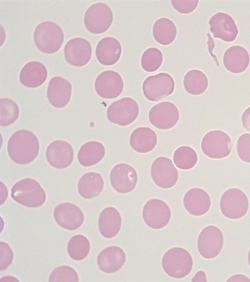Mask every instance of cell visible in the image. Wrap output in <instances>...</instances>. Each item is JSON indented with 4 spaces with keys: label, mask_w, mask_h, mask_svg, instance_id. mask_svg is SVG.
Here are the masks:
<instances>
[{
    "label": "cell",
    "mask_w": 250,
    "mask_h": 282,
    "mask_svg": "<svg viewBox=\"0 0 250 282\" xmlns=\"http://www.w3.org/2000/svg\"><path fill=\"white\" fill-rule=\"evenodd\" d=\"M39 142L30 131L21 130L15 132L7 143L11 159L17 164H27L34 161L39 152Z\"/></svg>",
    "instance_id": "1"
},
{
    "label": "cell",
    "mask_w": 250,
    "mask_h": 282,
    "mask_svg": "<svg viewBox=\"0 0 250 282\" xmlns=\"http://www.w3.org/2000/svg\"><path fill=\"white\" fill-rule=\"evenodd\" d=\"M11 196L17 203L28 208H38L45 201L46 194L39 183L31 178L17 182L12 188Z\"/></svg>",
    "instance_id": "2"
},
{
    "label": "cell",
    "mask_w": 250,
    "mask_h": 282,
    "mask_svg": "<svg viewBox=\"0 0 250 282\" xmlns=\"http://www.w3.org/2000/svg\"><path fill=\"white\" fill-rule=\"evenodd\" d=\"M34 39L39 50L47 53H53L61 47L64 34L58 24L47 21L37 25L34 31Z\"/></svg>",
    "instance_id": "3"
},
{
    "label": "cell",
    "mask_w": 250,
    "mask_h": 282,
    "mask_svg": "<svg viewBox=\"0 0 250 282\" xmlns=\"http://www.w3.org/2000/svg\"><path fill=\"white\" fill-rule=\"evenodd\" d=\"M162 265L165 273L176 279L186 277L191 271L193 260L189 252L181 247H174L164 255Z\"/></svg>",
    "instance_id": "4"
},
{
    "label": "cell",
    "mask_w": 250,
    "mask_h": 282,
    "mask_svg": "<svg viewBox=\"0 0 250 282\" xmlns=\"http://www.w3.org/2000/svg\"><path fill=\"white\" fill-rule=\"evenodd\" d=\"M203 153L208 158L219 159L229 156L232 149V143L229 136L221 130L208 132L201 142Z\"/></svg>",
    "instance_id": "5"
},
{
    "label": "cell",
    "mask_w": 250,
    "mask_h": 282,
    "mask_svg": "<svg viewBox=\"0 0 250 282\" xmlns=\"http://www.w3.org/2000/svg\"><path fill=\"white\" fill-rule=\"evenodd\" d=\"M220 206L225 216L231 219H238L247 212L249 200L242 190L237 188H231L222 194Z\"/></svg>",
    "instance_id": "6"
},
{
    "label": "cell",
    "mask_w": 250,
    "mask_h": 282,
    "mask_svg": "<svg viewBox=\"0 0 250 282\" xmlns=\"http://www.w3.org/2000/svg\"><path fill=\"white\" fill-rule=\"evenodd\" d=\"M113 19V13L106 4L97 2L86 10L84 23L89 31L94 34L105 32L111 26Z\"/></svg>",
    "instance_id": "7"
},
{
    "label": "cell",
    "mask_w": 250,
    "mask_h": 282,
    "mask_svg": "<svg viewBox=\"0 0 250 282\" xmlns=\"http://www.w3.org/2000/svg\"><path fill=\"white\" fill-rule=\"evenodd\" d=\"M139 113L137 103L132 98L125 97L112 102L107 110V118L111 123L127 126L137 118Z\"/></svg>",
    "instance_id": "8"
},
{
    "label": "cell",
    "mask_w": 250,
    "mask_h": 282,
    "mask_svg": "<svg viewBox=\"0 0 250 282\" xmlns=\"http://www.w3.org/2000/svg\"><path fill=\"white\" fill-rule=\"evenodd\" d=\"M174 81L168 73L160 72L148 76L142 89L145 96L151 101H158L170 95L174 90Z\"/></svg>",
    "instance_id": "9"
},
{
    "label": "cell",
    "mask_w": 250,
    "mask_h": 282,
    "mask_svg": "<svg viewBox=\"0 0 250 282\" xmlns=\"http://www.w3.org/2000/svg\"><path fill=\"white\" fill-rule=\"evenodd\" d=\"M223 242V234L218 227L214 225L207 226L199 235L197 240L198 251L203 258H213L220 253Z\"/></svg>",
    "instance_id": "10"
},
{
    "label": "cell",
    "mask_w": 250,
    "mask_h": 282,
    "mask_svg": "<svg viewBox=\"0 0 250 282\" xmlns=\"http://www.w3.org/2000/svg\"><path fill=\"white\" fill-rule=\"evenodd\" d=\"M150 122L154 127L167 130L174 127L179 119L176 106L168 101L160 102L153 106L148 113Z\"/></svg>",
    "instance_id": "11"
},
{
    "label": "cell",
    "mask_w": 250,
    "mask_h": 282,
    "mask_svg": "<svg viewBox=\"0 0 250 282\" xmlns=\"http://www.w3.org/2000/svg\"><path fill=\"white\" fill-rule=\"evenodd\" d=\"M150 172L155 184L164 189L174 186L178 179V171L172 161L165 157H159L153 161Z\"/></svg>",
    "instance_id": "12"
},
{
    "label": "cell",
    "mask_w": 250,
    "mask_h": 282,
    "mask_svg": "<svg viewBox=\"0 0 250 282\" xmlns=\"http://www.w3.org/2000/svg\"><path fill=\"white\" fill-rule=\"evenodd\" d=\"M143 217L148 227L154 229H160L168 223L171 212L169 207L164 201L152 199L144 205Z\"/></svg>",
    "instance_id": "13"
},
{
    "label": "cell",
    "mask_w": 250,
    "mask_h": 282,
    "mask_svg": "<svg viewBox=\"0 0 250 282\" xmlns=\"http://www.w3.org/2000/svg\"><path fill=\"white\" fill-rule=\"evenodd\" d=\"M123 88L124 82L121 76L114 70H105L95 80V91L103 98L113 99L118 97Z\"/></svg>",
    "instance_id": "14"
},
{
    "label": "cell",
    "mask_w": 250,
    "mask_h": 282,
    "mask_svg": "<svg viewBox=\"0 0 250 282\" xmlns=\"http://www.w3.org/2000/svg\"><path fill=\"white\" fill-rule=\"evenodd\" d=\"M137 180V174L135 169L125 163L114 166L110 174V181L112 188L120 193H126L133 190Z\"/></svg>",
    "instance_id": "15"
},
{
    "label": "cell",
    "mask_w": 250,
    "mask_h": 282,
    "mask_svg": "<svg viewBox=\"0 0 250 282\" xmlns=\"http://www.w3.org/2000/svg\"><path fill=\"white\" fill-rule=\"evenodd\" d=\"M208 24L213 38L231 42L234 41L238 34V29L233 19L229 14L219 12L209 19Z\"/></svg>",
    "instance_id": "16"
},
{
    "label": "cell",
    "mask_w": 250,
    "mask_h": 282,
    "mask_svg": "<svg viewBox=\"0 0 250 282\" xmlns=\"http://www.w3.org/2000/svg\"><path fill=\"white\" fill-rule=\"evenodd\" d=\"M63 51L67 62L77 67L86 65L89 61L92 54L90 43L81 37L72 38L68 41Z\"/></svg>",
    "instance_id": "17"
},
{
    "label": "cell",
    "mask_w": 250,
    "mask_h": 282,
    "mask_svg": "<svg viewBox=\"0 0 250 282\" xmlns=\"http://www.w3.org/2000/svg\"><path fill=\"white\" fill-rule=\"evenodd\" d=\"M53 216L57 223L63 229L73 231L79 228L84 220L82 211L70 203H61L54 210Z\"/></svg>",
    "instance_id": "18"
},
{
    "label": "cell",
    "mask_w": 250,
    "mask_h": 282,
    "mask_svg": "<svg viewBox=\"0 0 250 282\" xmlns=\"http://www.w3.org/2000/svg\"><path fill=\"white\" fill-rule=\"evenodd\" d=\"M73 149L68 142L57 140L47 147L45 156L48 163L53 167L62 169L69 166L73 160Z\"/></svg>",
    "instance_id": "19"
},
{
    "label": "cell",
    "mask_w": 250,
    "mask_h": 282,
    "mask_svg": "<svg viewBox=\"0 0 250 282\" xmlns=\"http://www.w3.org/2000/svg\"><path fill=\"white\" fill-rule=\"evenodd\" d=\"M71 90V85L67 80L61 76H54L48 83L47 89L48 99L55 107H64L70 101Z\"/></svg>",
    "instance_id": "20"
},
{
    "label": "cell",
    "mask_w": 250,
    "mask_h": 282,
    "mask_svg": "<svg viewBox=\"0 0 250 282\" xmlns=\"http://www.w3.org/2000/svg\"><path fill=\"white\" fill-rule=\"evenodd\" d=\"M183 204L186 210L190 214L200 216L208 212L211 201L206 191L200 188H194L190 189L185 194Z\"/></svg>",
    "instance_id": "21"
},
{
    "label": "cell",
    "mask_w": 250,
    "mask_h": 282,
    "mask_svg": "<svg viewBox=\"0 0 250 282\" xmlns=\"http://www.w3.org/2000/svg\"><path fill=\"white\" fill-rule=\"evenodd\" d=\"M123 250L117 246H111L103 250L97 257L100 269L106 273H114L120 269L125 261Z\"/></svg>",
    "instance_id": "22"
},
{
    "label": "cell",
    "mask_w": 250,
    "mask_h": 282,
    "mask_svg": "<svg viewBox=\"0 0 250 282\" xmlns=\"http://www.w3.org/2000/svg\"><path fill=\"white\" fill-rule=\"evenodd\" d=\"M250 55L244 47L234 45L228 48L225 52L223 62L225 68L233 73L244 72L248 67Z\"/></svg>",
    "instance_id": "23"
},
{
    "label": "cell",
    "mask_w": 250,
    "mask_h": 282,
    "mask_svg": "<svg viewBox=\"0 0 250 282\" xmlns=\"http://www.w3.org/2000/svg\"><path fill=\"white\" fill-rule=\"evenodd\" d=\"M122 47L118 40L112 37H105L97 45L95 54L99 62L105 66L113 65L120 58Z\"/></svg>",
    "instance_id": "24"
},
{
    "label": "cell",
    "mask_w": 250,
    "mask_h": 282,
    "mask_svg": "<svg viewBox=\"0 0 250 282\" xmlns=\"http://www.w3.org/2000/svg\"><path fill=\"white\" fill-rule=\"evenodd\" d=\"M47 77L46 67L38 61L26 63L21 69L19 75L20 82L28 88H36L42 85Z\"/></svg>",
    "instance_id": "25"
},
{
    "label": "cell",
    "mask_w": 250,
    "mask_h": 282,
    "mask_svg": "<svg viewBox=\"0 0 250 282\" xmlns=\"http://www.w3.org/2000/svg\"><path fill=\"white\" fill-rule=\"evenodd\" d=\"M157 142L155 132L149 127H140L131 133L129 143L132 148L140 153H146L152 151Z\"/></svg>",
    "instance_id": "26"
},
{
    "label": "cell",
    "mask_w": 250,
    "mask_h": 282,
    "mask_svg": "<svg viewBox=\"0 0 250 282\" xmlns=\"http://www.w3.org/2000/svg\"><path fill=\"white\" fill-rule=\"evenodd\" d=\"M122 218L119 212L114 207H107L101 212L98 227L101 234L105 238H111L119 232Z\"/></svg>",
    "instance_id": "27"
},
{
    "label": "cell",
    "mask_w": 250,
    "mask_h": 282,
    "mask_svg": "<svg viewBox=\"0 0 250 282\" xmlns=\"http://www.w3.org/2000/svg\"><path fill=\"white\" fill-rule=\"evenodd\" d=\"M104 181L97 173L90 172L82 176L78 184V190L84 198L91 199L98 196L103 190Z\"/></svg>",
    "instance_id": "28"
},
{
    "label": "cell",
    "mask_w": 250,
    "mask_h": 282,
    "mask_svg": "<svg viewBox=\"0 0 250 282\" xmlns=\"http://www.w3.org/2000/svg\"><path fill=\"white\" fill-rule=\"evenodd\" d=\"M104 155L105 148L103 144L91 141L82 145L78 151L77 158L81 165L87 167L98 163Z\"/></svg>",
    "instance_id": "29"
},
{
    "label": "cell",
    "mask_w": 250,
    "mask_h": 282,
    "mask_svg": "<svg viewBox=\"0 0 250 282\" xmlns=\"http://www.w3.org/2000/svg\"><path fill=\"white\" fill-rule=\"evenodd\" d=\"M152 33L155 40L162 45L171 44L176 38V27L174 23L166 18H162L154 23Z\"/></svg>",
    "instance_id": "30"
},
{
    "label": "cell",
    "mask_w": 250,
    "mask_h": 282,
    "mask_svg": "<svg viewBox=\"0 0 250 282\" xmlns=\"http://www.w3.org/2000/svg\"><path fill=\"white\" fill-rule=\"evenodd\" d=\"M183 84L186 91L192 95H198L204 93L208 86L206 74L198 70H191L185 75Z\"/></svg>",
    "instance_id": "31"
},
{
    "label": "cell",
    "mask_w": 250,
    "mask_h": 282,
    "mask_svg": "<svg viewBox=\"0 0 250 282\" xmlns=\"http://www.w3.org/2000/svg\"><path fill=\"white\" fill-rule=\"evenodd\" d=\"M67 251L69 257L73 260H81L86 258L90 251L88 239L82 235L73 236L69 240Z\"/></svg>",
    "instance_id": "32"
},
{
    "label": "cell",
    "mask_w": 250,
    "mask_h": 282,
    "mask_svg": "<svg viewBox=\"0 0 250 282\" xmlns=\"http://www.w3.org/2000/svg\"><path fill=\"white\" fill-rule=\"evenodd\" d=\"M173 159L175 165L178 168L188 170L196 165L198 156L195 151L191 147L182 146L175 150Z\"/></svg>",
    "instance_id": "33"
},
{
    "label": "cell",
    "mask_w": 250,
    "mask_h": 282,
    "mask_svg": "<svg viewBox=\"0 0 250 282\" xmlns=\"http://www.w3.org/2000/svg\"><path fill=\"white\" fill-rule=\"evenodd\" d=\"M0 105V125L7 126L12 124L19 117V108L18 105L8 98H1Z\"/></svg>",
    "instance_id": "34"
},
{
    "label": "cell",
    "mask_w": 250,
    "mask_h": 282,
    "mask_svg": "<svg viewBox=\"0 0 250 282\" xmlns=\"http://www.w3.org/2000/svg\"><path fill=\"white\" fill-rule=\"evenodd\" d=\"M163 60V54L156 47H150L143 53L141 63L142 68L147 72H153L161 66Z\"/></svg>",
    "instance_id": "35"
},
{
    "label": "cell",
    "mask_w": 250,
    "mask_h": 282,
    "mask_svg": "<svg viewBox=\"0 0 250 282\" xmlns=\"http://www.w3.org/2000/svg\"><path fill=\"white\" fill-rule=\"evenodd\" d=\"M49 282H79L76 271L72 267L62 265L56 268L51 273Z\"/></svg>",
    "instance_id": "36"
},
{
    "label": "cell",
    "mask_w": 250,
    "mask_h": 282,
    "mask_svg": "<svg viewBox=\"0 0 250 282\" xmlns=\"http://www.w3.org/2000/svg\"><path fill=\"white\" fill-rule=\"evenodd\" d=\"M237 152L239 158L250 163V133L241 135L237 142Z\"/></svg>",
    "instance_id": "37"
},
{
    "label": "cell",
    "mask_w": 250,
    "mask_h": 282,
    "mask_svg": "<svg viewBox=\"0 0 250 282\" xmlns=\"http://www.w3.org/2000/svg\"><path fill=\"white\" fill-rule=\"evenodd\" d=\"M0 270H4L9 266L12 262L13 253L10 247L6 243H0Z\"/></svg>",
    "instance_id": "38"
},
{
    "label": "cell",
    "mask_w": 250,
    "mask_h": 282,
    "mask_svg": "<svg viewBox=\"0 0 250 282\" xmlns=\"http://www.w3.org/2000/svg\"><path fill=\"white\" fill-rule=\"evenodd\" d=\"M198 0H171L174 8L178 12L183 14H188L193 11L198 3Z\"/></svg>",
    "instance_id": "39"
},
{
    "label": "cell",
    "mask_w": 250,
    "mask_h": 282,
    "mask_svg": "<svg viewBox=\"0 0 250 282\" xmlns=\"http://www.w3.org/2000/svg\"><path fill=\"white\" fill-rule=\"evenodd\" d=\"M241 121L243 127L250 132V106L247 108L243 113Z\"/></svg>",
    "instance_id": "40"
},
{
    "label": "cell",
    "mask_w": 250,
    "mask_h": 282,
    "mask_svg": "<svg viewBox=\"0 0 250 282\" xmlns=\"http://www.w3.org/2000/svg\"><path fill=\"white\" fill-rule=\"evenodd\" d=\"M205 281L206 282V278L205 273L202 271L198 272L193 278L192 282Z\"/></svg>",
    "instance_id": "41"
},
{
    "label": "cell",
    "mask_w": 250,
    "mask_h": 282,
    "mask_svg": "<svg viewBox=\"0 0 250 282\" xmlns=\"http://www.w3.org/2000/svg\"><path fill=\"white\" fill-rule=\"evenodd\" d=\"M1 282H19L18 280L12 276H5L1 278Z\"/></svg>",
    "instance_id": "42"
},
{
    "label": "cell",
    "mask_w": 250,
    "mask_h": 282,
    "mask_svg": "<svg viewBox=\"0 0 250 282\" xmlns=\"http://www.w3.org/2000/svg\"><path fill=\"white\" fill-rule=\"evenodd\" d=\"M248 261H249V265L250 266V250H249V254H248Z\"/></svg>",
    "instance_id": "43"
}]
</instances>
